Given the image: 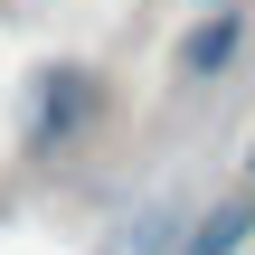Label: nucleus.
<instances>
[{"label": "nucleus", "instance_id": "obj_1", "mask_svg": "<svg viewBox=\"0 0 255 255\" xmlns=\"http://www.w3.org/2000/svg\"><path fill=\"white\" fill-rule=\"evenodd\" d=\"M237 57H246V9H218V19H199L180 38V85H218Z\"/></svg>", "mask_w": 255, "mask_h": 255}, {"label": "nucleus", "instance_id": "obj_2", "mask_svg": "<svg viewBox=\"0 0 255 255\" xmlns=\"http://www.w3.org/2000/svg\"><path fill=\"white\" fill-rule=\"evenodd\" d=\"M246 227H255V208H246V199H227V208H208V218L189 227V246H180V255H237V246H246Z\"/></svg>", "mask_w": 255, "mask_h": 255}]
</instances>
